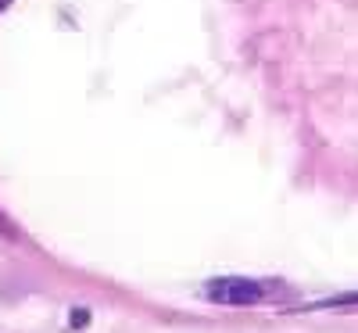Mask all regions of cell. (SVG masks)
Masks as SVG:
<instances>
[{
    "mask_svg": "<svg viewBox=\"0 0 358 333\" xmlns=\"http://www.w3.org/2000/svg\"><path fill=\"white\" fill-rule=\"evenodd\" d=\"M72 319H76V323H72V326H86V319H90V316H86V312H83V309H79V312H76V316H72Z\"/></svg>",
    "mask_w": 358,
    "mask_h": 333,
    "instance_id": "2",
    "label": "cell"
},
{
    "mask_svg": "<svg viewBox=\"0 0 358 333\" xmlns=\"http://www.w3.org/2000/svg\"><path fill=\"white\" fill-rule=\"evenodd\" d=\"M204 294L219 301V305H258V301L265 297L258 283L251 280H236V276H226V280H212L204 287Z\"/></svg>",
    "mask_w": 358,
    "mask_h": 333,
    "instance_id": "1",
    "label": "cell"
}]
</instances>
